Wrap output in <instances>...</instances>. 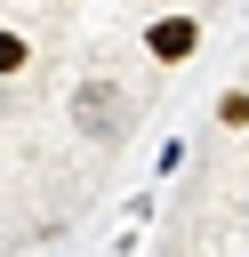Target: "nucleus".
<instances>
[{
	"label": "nucleus",
	"mask_w": 249,
	"mask_h": 257,
	"mask_svg": "<svg viewBox=\"0 0 249 257\" xmlns=\"http://www.w3.org/2000/svg\"><path fill=\"white\" fill-rule=\"evenodd\" d=\"M217 120H225V128H249V88H233V96L217 104Z\"/></svg>",
	"instance_id": "obj_3"
},
{
	"label": "nucleus",
	"mask_w": 249,
	"mask_h": 257,
	"mask_svg": "<svg viewBox=\"0 0 249 257\" xmlns=\"http://www.w3.org/2000/svg\"><path fill=\"white\" fill-rule=\"evenodd\" d=\"M24 56H32V48H24V40H16L8 24H0V72H24Z\"/></svg>",
	"instance_id": "obj_4"
},
{
	"label": "nucleus",
	"mask_w": 249,
	"mask_h": 257,
	"mask_svg": "<svg viewBox=\"0 0 249 257\" xmlns=\"http://www.w3.org/2000/svg\"><path fill=\"white\" fill-rule=\"evenodd\" d=\"M129 112H137V104H129V88H120V80H80V96H72L80 137H104V145H112V137H129Z\"/></svg>",
	"instance_id": "obj_1"
},
{
	"label": "nucleus",
	"mask_w": 249,
	"mask_h": 257,
	"mask_svg": "<svg viewBox=\"0 0 249 257\" xmlns=\"http://www.w3.org/2000/svg\"><path fill=\"white\" fill-rule=\"evenodd\" d=\"M193 40H201V24H193V16H161V24L145 32V48H153L161 64H177V56H193Z\"/></svg>",
	"instance_id": "obj_2"
}]
</instances>
